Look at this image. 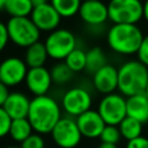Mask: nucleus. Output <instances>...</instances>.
Returning a JSON list of instances; mask_svg holds the SVG:
<instances>
[{
    "label": "nucleus",
    "mask_w": 148,
    "mask_h": 148,
    "mask_svg": "<svg viewBox=\"0 0 148 148\" xmlns=\"http://www.w3.org/2000/svg\"><path fill=\"white\" fill-rule=\"evenodd\" d=\"M32 6L34 7H37V6H40V5H44V3H47L50 2V0H30Z\"/></svg>",
    "instance_id": "34"
},
{
    "label": "nucleus",
    "mask_w": 148,
    "mask_h": 148,
    "mask_svg": "<svg viewBox=\"0 0 148 148\" xmlns=\"http://www.w3.org/2000/svg\"><path fill=\"white\" fill-rule=\"evenodd\" d=\"M50 73H51L52 82L57 84H66L74 76V73L64 61H59L56 65H53V67L50 69Z\"/></svg>",
    "instance_id": "25"
},
{
    "label": "nucleus",
    "mask_w": 148,
    "mask_h": 148,
    "mask_svg": "<svg viewBox=\"0 0 148 148\" xmlns=\"http://www.w3.org/2000/svg\"><path fill=\"white\" fill-rule=\"evenodd\" d=\"M64 62L69 67V69L73 73H79L82 71H86V64H87V51H84L81 47H75L64 60Z\"/></svg>",
    "instance_id": "24"
},
{
    "label": "nucleus",
    "mask_w": 148,
    "mask_h": 148,
    "mask_svg": "<svg viewBox=\"0 0 148 148\" xmlns=\"http://www.w3.org/2000/svg\"><path fill=\"white\" fill-rule=\"evenodd\" d=\"M9 40L18 47H29L39 40L40 31L29 17H10L7 23Z\"/></svg>",
    "instance_id": "4"
},
{
    "label": "nucleus",
    "mask_w": 148,
    "mask_h": 148,
    "mask_svg": "<svg viewBox=\"0 0 148 148\" xmlns=\"http://www.w3.org/2000/svg\"><path fill=\"white\" fill-rule=\"evenodd\" d=\"M97 148H118L117 145H112V143H105V142H101L98 145Z\"/></svg>",
    "instance_id": "35"
},
{
    "label": "nucleus",
    "mask_w": 148,
    "mask_h": 148,
    "mask_svg": "<svg viewBox=\"0 0 148 148\" xmlns=\"http://www.w3.org/2000/svg\"><path fill=\"white\" fill-rule=\"evenodd\" d=\"M99 139H101L102 142L117 145L120 141V139H121V135H120V132H119L118 126L105 125L104 130L102 131V134H101Z\"/></svg>",
    "instance_id": "26"
},
{
    "label": "nucleus",
    "mask_w": 148,
    "mask_h": 148,
    "mask_svg": "<svg viewBox=\"0 0 148 148\" xmlns=\"http://www.w3.org/2000/svg\"><path fill=\"white\" fill-rule=\"evenodd\" d=\"M138 60L148 67V35H146L141 42V45L136 52Z\"/></svg>",
    "instance_id": "29"
},
{
    "label": "nucleus",
    "mask_w": 148,
    "mask_h": 148,
    "mask_svg": "<svg viewBox=\"0 0 148 148\" xmlns=\"http://www.w3.org/2000/svg\"><path fill=\"white\" fill-rule=\"evenodd\" d=\"M12 120L13 119L8 116V113L5 111V109L2 106H0V139L7 136L9 134Z\"/></svg>",
    "instance_id": "28"
},
{
    "label": "nucleus",
    "mask_w": 148,
    "mask_h": 148,
    "mask_svg": "<svg viewBox=\"0 0 148 148\" xmlns=\"http://www.w3.org/2000/svg\"><path fill=\"white\" fill-rule=\"evenodd\" d=\"M30 18L32 20V22L40 32L42 31L52 32L56 29H58L62 17L58 14V12L53 8V6L50 2H47L34 7Z\"/></svg>",
    "instance_id": "11"
},
{
    "label": "nucleus",
    "mask_w": 148,
    "mask_h": 148,
    "mask_svg": "<svg viewBox=\"0 0 148 148\" xmlns=\"http://www.w3.org/2000/svg\"><path fill=\"white\" fill-rule=\"evenodd\" d=\"M118 128H119L121 138L125 139L126 141H131V140L136 139L142 135L143 124H141L140 121H138L131 117H126L118 125Z\"/></svg>",
    "instance_id": "21"
},
{
    "label": "nucleus",
    "mask_w": 148,
    "mask_h": 148,
    "mask_svg": "<svg viewBox=\"0 0 148 148\" xmlns=\"http://www.w3.org/2000/svg\"><path fill=\"white\" fill-rule=\"evenodd\" d=\"M77 127L81 132L82 138L97 139L101 136L102 131L105 127V123L97 112V110H88L75 118Z\"/></svg>",
    "instance_id": "14"
},
{
    "label": "nucleus",
    "mask_w": 148,
    "mask_h": 148,
    "mask_svg": "<svg viewBox=\"0 0 148 148\" xmlns=\"http://www.w3.org/2000/svg\"><path fill=\"white\" fill-rule=\"evenodd\" d=\"M28 66L20 57H8L0 62V81L9 87H16L25 80Z\"/></svg>",
    "instance_id": "10"
},
{
    "label": "nucleus",
    "mask_w": 148,
    "mask_h": 148,
    "mask_svg": "<svg viewBox=\"0 0 148 148\" xmlns=\"http://www.w3.org/2000/svg\"><path fill=\"white\" fill-rule=\"evenodd\" d=\"M108 13L113 24H136L143 18V2L141 0H110Z\"/></svg>",
    "instance_id": "5"
},
{
    "label": "nucleus",
    "mask_w": 148,
    "mask_h": 148,
    "mask_svg": "<svg viewBox=\"0 0 148 148\" xmlns=\"http://www.w3.org/2000/svg\"><path fill=\"white\" fill-rule=\"evenodd\" d=\"M143 34L136 24H113L106 34V43L109 47L121 56L136 54Z\"/></svg>",
    "instance_id": "3"
},
{
    "label": "nucleus",
    "mask_w": 148,
    "mask_h": 148,
    "mask_svg": "<svg viewBox=\"0 0 148 148\" xmlns=\"http://www.w3.org/2000/svg\"><path fill=\"white\" fill-rule=\"evenodd\" d=\"M24 82H25L28 90L35 97L47 95L53 83L50 71L45 68L44 66L36 67V68H29Z\"/></svg>",
    "instance_id": "13"
},
{
    "label": "nucleus",
    "mask_w": 148,
    "mask_h": 148,
    "mask_svg": "<svg viewBox=\"0 0 148 148\" xmlns=\"http://www.w3.org/2000/svg\"><path fill=\"white\" fill-rule=\"evenodd\" d=\"M9 89L6 84H3L1 81H0V106H3L5 102L7 101L8 96H9Z\"/></svg>",
    "instance_id": "32"
},
{
    "label": "nucleus",
    "mask_w": 148,
    "mask_h": 148,
    "mask_svg": "<svg viewBox=\"0 0 148 148\" xmlns=\"http://www.w3.org/2000/svg\"><path fill=\"white\" fill-rule=\"evenodd\" d=\"M5 148H22V147L21 146H7Z\"/></svg>",
    "instance_id": "37"
},
{
    "label": "nucleus",
    "mask_w": 148,
    "mask_h": 148,
    "mask_svg": "<svg viewBox=\"0 0 148 148\" xmlns=\"http://www.w3.org/2000/svg\"><path fill=\"white\" fill-rule=\"evenodd\" d=\"M34 6L30 0H8L5 10L10 17H29Z\"/></svg>",
    "instance_id": "22"
},
{
    "label": "nucleus",
    "mask_w": 148,
    "mask_h": 148,
    "mask_svg": "<svg viewBox=\"0 0 148 148\" xmlns=\"http://www.w3.org/2000/svg\"><path fill=\"white\" fill-rule=\"evenodd\" d=\"M91 94L82 87H72L61 97V109L67 116L76 118L91 109Z\"/></svg>",
    "instance_id": "9"
},
{
    "label": "nucleus",
    "mask_w": 148,
    "mask_h": 148,
    "mask_svg": "<svg viewBox=\"0 0 148 148\" xmlns=\"http://www.w3.org/2000/svg\"><path fill=\"white\" fill-rule=\"evenodd\" d=\"M20 146L22 148H45V140H44L43 135L34 132Z\"/></svg>",
    "instance_id": "27"
},
{
    "label": "nucleus",
    "mask_w": 148,
    "mask_h": 148,
    "mask_svg": "<svg viewBox=\"0 0 148 148\" xmlns=\"http://www.w3.org/2000/svg\"><path fill=\"white\" fill-rule=\"evenodd\" d=\"M127 117H131L141 124L148 123V98L145 94L134 95L126 98Z\"/></svg>",
    "instance_id": "17"
},
{
    "label": "nucleus",
    "mask_w": 148,
    "mask_h": 148,
    "mask_svg": "<svg viewBox=\"0 0 148 148\" xmlns=\"http://www.w3.org/2000/svg\"><path fill=\"white\" fill-rule=\"evenodd\" d=\"M80 18L88 25H101L109 20L108 5L102 0H83L79 10Z\"/></svg>",
    "instance_id": "12"
},
{
    "label": "nucleus",
    "mask_w": 148,
    "mask_h": 148,
    "mask_svg": "<svg viewBox=\"0 0 148 148\" xmlns=\"http://www.w3.org/2000/svg\"><path fill=\"white\" fill-rule=\"evenodd\" d=\"M7 1L8 0H0V10H5V7H6Z\"/></svg>",
    "instance_id": "36"
},
{
    "label": "nucleus",
    "mask_w": 148,
    "mask_h": 148,
    "mask_svg": "<svg viewBox=\"0 0 148 148\" xmlns=\"http://www.w3.org/2000/svg\"><path fill=\"white\" fill-rule=\"evenodd\" d=\"M61 117V106L53 97L44 95L31 99L27 118L35 133L50 134Z\"/></svg>",
    "instance_id": "1"
},
{
    "label": "nucleus",
    "mask_w": 148,
    "mask_h": 148,
    "mask_svg": "<svg viewBox=\"0 0 148 148\" xmlns=\"http://www.w3.org/2000/svg\"><path fill=\"white\" fill-rule=\"evenodd\" d=\"M47 58H49V54H47L45 44L38 40L25 49L23 60L27 64L28 68H36V67H43Z\"/></svg>",
    "instance_id": "18"
},
{
    "label": "nucleus",
    "mask_w": 148,
    "mask_h": 148,
    "mask_svg": "<svg viewBox=\"0 0 148 148\" xmlns=\"http://www.w3.org/2000/svg\"><path fill=\"white\" fill-rule=\"evenodd\" d=\"M108 65V58L105 52L99 46H94L87 51L86 71L94 75L98 69Z\"/></svg>",
    "instance_id": "20"
},
{
    "label": "nucleus",
    "mask_w": 148,
    "mask_h": 148,
    "mask_svg": "<svg viewBox=\"0 0 148 148\" xmlns=\"http://www.w3.org/2000/svg\"><path fill=\"white\" fill-rule=\"evenodd\" d=\"M92 84L103 95L114 92L118 89V68L111 64L105 65L92 75Z\"/></svg>",
    "instance_id": "15"
},
{
    "label": "nucleus",
    "mask_w": 148,
    "mask_h": 148,
    "mask_svg": "<svg viewBox=\"0 0 148 148\" xmlns=\"http://www.w3.org/2000/svg\"><path fill=\"white\" fill-rule=\"evenodd\" d=\"M50 134L53 143L59 148H75L82 139L75 118L69 116L61 117Z\"/></svg>",
    "instance_id": "8"
},
{
    "label": "nucleus",
    "mask_w": 148,
    "mask_h": 148,
    "mask_svg": "<svg viewBox=\"0 0 148 148\" xmlns=\"http://www.w3.org/2000/svg\"><path fill=\"white\" fill-rule=\"evenodd\" d=\"M97 112L104 120L105 125L118 126L127 117L126 97L118 92L104 95L98 103Z\"/></svg>",
    "instance_id": "7"
},
{
    "label": "nucleus",
    "mask_w": 148,
    "mask_h": 148,
    "mask_svg": "<svg viewBox=\"0 0 148 148\" xmlns=\"http://www.w3.org/2000/svg\"><path fill=\"white\" fill-rule=\"evenodd\" d=\"M30 102L31 99H29L25 94L21 91H13L9 94L2 108L13 120L27 118L30 108Z\"/></svg>",
    "instance_id": "16"
},
{
    "label": "nucleus",
    "mask_w": 148,
    "mask_h": 148,
    "mask_svg": "<svg viewBox=\"0 0 148 148\" xmlns=\"http://www.w3.org/2000/svg\"><path fill=\"white\" fill-rule=\"evenodd\" d=\"M34 133L32 126L29 123L28 118H21V119H14L12 120L10 128H9V136L15 142L22 143L25 139H28Z\"/></svg>",
    "instance_id": "19"
},
{
    "label": "nucleus",
    "mask_w": 148,
    "mask_h": 148,
    "mask_svg": "<svg viewBox=\"0 0 148 148\" xmlns=\"http://www.w3.org/2000/svg\"><path fill=\"white\" fill-rule=\"evenodd\" d=\"M44 44L49 57L58 61L65 60L67 56L77 47L75 35L65 28H58L50 32L45 38Z\"/></svg>",
    "instance_id": "6"
},
{
    "label": "nucleus",
    "mask_w": 148,
    "mask_h": 148,
    "mask_svg": "<svg viewBox=\"0 0 148 148\" xmlns=\"http://www.w3.org/2000/svg\"><path fill=\"white\" fill-rule=\"evenodd\" d=\"M8 42H9V37L7 32V27L3 22L0 21V53L6 49Z\"/></svg>",
    "instance_id": "31"
},
{
    "label": "nucleus",
    "mask_w": 148,
    "mask_h": 148,
    "mask_svg": "<svg viewBox=\"0 0 148 148\" xmlns=\"http://www.w3.org/2000/svg\"><path fill=\"white\" fill-rule=\"evenodd\" d=\"M145 95H146L147 98H148V86H147V88H146V90H145Z\"/></svg>",
    "instance_id": "38"
},
{
    "label": "nucleus",
    "mask_w": 148,
    "mask_h": 148,
    "mask_svg": "<svg viewBox=\"0 0 148 148\" xmlns=\"http://www.w3.org/2000/svg\"><path fill=\"white\" fill-rule=\"evenodd\" d=\"M125 148H148V138L141 135L136 139L127 141Z\"/></svg>",
    "instance_id": "30"
},
{
    "label": "nucleus",
    "mask_w": 148,
    "mask_h": 148,
    "mask_svg": "<svg viewBox=\"0 0 148 148\" xmlns=\"http://www.w3.org/2000/svg\"><path fill=\"white\" fill-rule=\"evenodd\" d=\"M143 18L148 22V0H145L143 2Z\"/></svg>",
    "instance_id": "33"
},
{
    "label": "nucleus",
    "mask_w": 148,
    "mask_h": 148,
    "mask_svg": "<svg viewBox=\"0 0 148 148\" xmlns=\"http://www.w3.org/2000/svg\"><path fill=\"white\" fill-rule=\"evenodd\" d=\"M50 3L61 17L69 18L79 14L82 0H50Z\"/></svg>",
    "instance_id": "23"
},
{
    "label": "nucleus",
    "mask_w": 148,
    "mask_h": 148,
    "mask_svg": "<svg viewBox=\"0 0 148 148\" xmlns=\"http://www.w3.org/2000/svg\"><path fill=\"white\" fill-rule=\"evenodd\" d=\"M148 86V67L139 60H128L118 68V90L124 97L145 94Z\"/></svg>",
    "instance_id": "2"
}]
</instances>
